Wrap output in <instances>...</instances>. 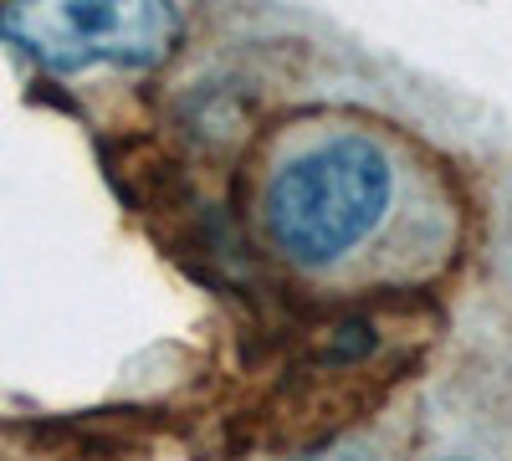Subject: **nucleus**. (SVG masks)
<instances>
[{"mask_svg":"<svg viewBox=\"0 0 512 461\" xmlns=\"http://www.w3.org/2000/svg\"><path fill=\"white\" fill-rule=\"evenodd\" d=\"M390 205V159L369 139H323L287 159L267 190L272 241L303 267H328L354 251Z\"/></svg>","mask_w":512,"mask_h":461,"instance_id":"obj_1","label":"nucleus"},{"mask_svg":"<svg viewBox=\"0 0 512 461\" xmlns=\"http://www.w3.org/2000/svg\"><path fill=\"white\" fill-rule=\"evenodd\" d=\"M303 461H374V456H369V451H359V446H328V451L303 456Z\"/></svg>","mask_w":512,"mask_h":461,"instance_id":"obj_3","label":"nucleus"},{"mask_svg":"<svg viewBox=\"0 0 512 461\" xmlns=\"http://www.w3.org/2000/svg\"><path fill=\"white\" fill-rule=\"evenodd\" d=\"M0 36H11L36 62L77 72L93 62L149 67L180 36V16L169 6H6Z\"/></svg>","mask_w":512,"mask_h":461,"instance_id":"obj_2","label":"nucleus"}]
</instances>
